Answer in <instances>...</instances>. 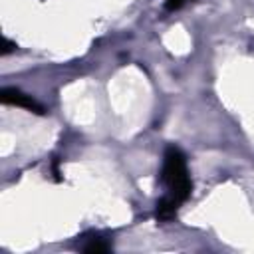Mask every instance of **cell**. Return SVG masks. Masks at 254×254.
Here are the masks:
<instances>
[{"mask_svg":"<svg viewBox=\"0 0 254 254\" xmlns=\"http://www.w3.org/2000/svg\"><path fill=\"white\" fill-rule=\"evenodd\" d=\"M81 250L83 252H89V254H97V252H107L109 250V244L103 240V238H99V236H93V238H89V242L87 244H83L81 246Z\"/></svg>","mask_w":254,"mask_h":254,"instance_id":"obj_3","label":"cell"},{"mask_svg":"<svg viewBox=\"0 0 254 254\" xmlns=\"http://www.w3.org/2000/svg\"><path fill=\"white\" fill-rule=\"evenodd\" d=\"M185 2H187V0H167L165 4H167V10H177V8H181Z\"/></svg>","mask_w":254,"mask_h":254,"instance_id":"obj_5","label":"cell"},{"mask_svg":"<svg viewBox=\"0 0 254 254\" xmlns=\"http://www.w3.org/2000/svg\"><path fill=\"white\" fill-rule=\"evenodd\" d=\"M161 179L167 187V194L157 202V218L169 220L177 214L179 206L189 198V194L192 190V181L189 177L187 159L181 149L167 147L165 157H163Z\"/></svg>","mask_w":254,"mask_h":254,"instance_id":"obj_1","label":"cell"},{"mask_svg":"<svg viewBox=\"0 0 254 254\" xmlns=\"http://www.w3.org/2000/svg\"><path fill=\"white\" fill-rule=\"evenodd\" d=\"M16 50V44H12L8 38H4V48H2V56H6V54H10V52H14Z\"/></svg>","mask_w":254,"mask_h":254,"instance_id":"obj_4","label":"cell"},{"mask_svg":"<svg viewBox=\"0 0 254 254\" xmlns=\"http://www.w3.org/2000/svg\"><path fill=\"white\" fill-rule=\"evenodd\" d=\"M0 99L8 105H18V107H24V109L40 113V115L44 113V107L36 99H32V95H26V93H22L20 89H14V87H4L0 91Z\"/></svg>","mask_w":254,"mask_h":254,"instance_id":"obj_2","label":"cell"}]
</instances>
